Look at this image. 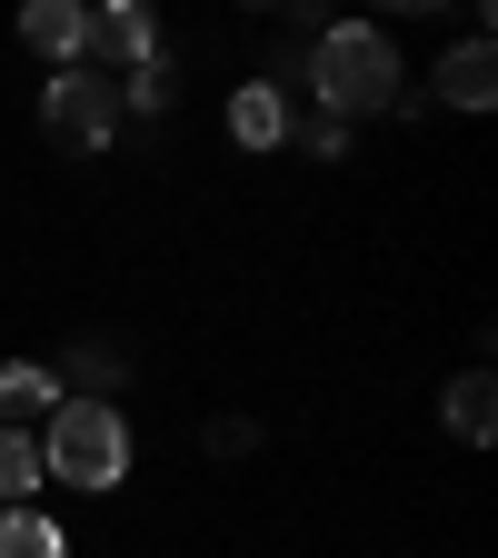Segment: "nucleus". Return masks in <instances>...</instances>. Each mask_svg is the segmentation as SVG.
Here are the masks:
<instances>
[{
    "label": "nucleus",
    "mask_w": 498,
    "mask_h": 558,
    "mask_svg": "<svg viewBox=\"0 0 498 558\" xmlns=\"http://www.w3.org/2000/svg\"><path fill=\"white\" fill-rule=\"evenodd\" d=\"M300 81L319 90V120H379V110H399V40L389 31H369V21H339V31H319L309 40V60H300Z\"/></svg>",
    "instance_id": "f257e3e1"
},
{
    "label": "nucleus",
    "mask_w": 498,
    "mask_h": 558,
    "mask_svg": "<svg viewBox=\"0 0 498 558\" xmlns=\"http://www.w3.org/2000/svg\"><path fill=\"white\" fill-rule=\"evenodd\" d=\"M40 478H60V488H120L130 478V418L110 409V399H60L50 409V429H40Z\"/></svg>",
    "instance_id": "f03ea898"
},
{
    "label": "nucleus",
    "mask_w": 498,
    "mask_h": 558,
    "mask_svg": "<svg viewBox=\"0 0 498 558\" xmlns=\"http://www.w3.org/2000/svg\"><path fill=\"white\" fill-rule=\"evenodd\" d=\"M120 81H110V70H60V81L40 90V130L60 140V150H110V140H120Z\"/></svg>",
    "instance_id": "7ed1b4c3"
},
{
    "label": "nucleus",
    "mask_w": 498,
    "mask_h": 558,
    "mask_svg": "<svg viewBox=\"0 0 498 558\" xmlns=\"http://www.w3.org/2000/svg\"><path fill=\"white\" fill-rule=\"evenodd\" d=\"M160 60V21L139 11V0H110V11H90V40H81V70H110V81H130V70Z\"/></svg>",
    "instance_id": "20e7f679"
},
{
    "label": "nucleus",
    "mask_w": 498,
    "mask_h": 558,
    "mask_svg": "<svg viewBox=\"0 0 498 558\" xmlns=\"http://www.w3.org/2000/svg\"><path fill=\"white\" fill-rule=\"evenodd\" d=\"M50 409H60V369L40 360H0V429H50Z\"/></svg>",
    "instance_id": "39448f33"
},
{
    "label": "nucleus",
    "mask_w": 498,
    "mask_h": 558,
    "mask_svg": "<svg viewBox=\"0 0 498 558\" xmlns=\"http://www.w3.org/2000/svg\"><path fill=\"white\" fill-rule=\"evenodd\" d=\"M290 90H269V81H240L230 90V140H240V150H290Z\"/></svg>",
    "instance_id": "423d86ee"
},
{
    "label": "nucleus",
    "mask_w": 498,
    "mask_h": 558,
    "mask_svg": "<svg viewBox=\"0 0 498 558\" xmlns=\"http://www.w3.org/2000/svg\"><path fill=\"white\" fill-rule=\"evenodd\" d=\"M21 40H31L40 60H60V70H81V40H90V11H81V0H31V11H21Z\"/></svg>",
    "instance_id": "0eeeda50"
},
{
    "label": "nucleus",
    "mask_w": 498,
    "mask_h": 558,
    "mask_svg": "<svg viewBox=\"0 0 498 558\" xmlns=\"http://www.w3.org/2000/svg\"><path fill=\"white\" fill-rule=\"evenodd\" d=\"M439 100H449V110H488V100H498V50H488L478 31L439 60Z\"/></svg>",
    "instance_id": "6e6552de"
},
{
    "label": "nucleus",
    "mask_w": 498,
    "mask_h": 558,
    "mask_svg": "<svg viewBox=\"0 0 498 558\" xmlns=\"http://www.w3.org/2000/svg\"><path fill=\"white\" fill-rule=\"evenodd\" d=\"M439 418H449V439H469V449H478V439L498 429V379H488V369H459V379H449V399H439Z\"/></svg>",
    "instance_id": "1a4fd4ad"
},
{
    "label": "nucleus",
    "mask_w": 498,
    "mask_h": 558,
    "mask_svg": "<svg viewBox=\"0 0 498 558\" xmlns=\"http://www.w3.org/2000/svg\"><path fill=\"white\" fill-rule=\"evenodd\" d=\"M0 558H70V538L40 509H0Z\"/></svg>",
    "instance_id": "9d476101"
},
{
    "label": "nucleus",
    "mask_w": 498,
    "mask_h": 558,
    "mask_svg": "<svg viewBox=\"0 0 498 558\" xmlns=\"http://www.w3.org/2000/svg\"><path fill=\"white\" fill-rule=\"evenodd\" d=\"M31 488H40V439L31 429H0V499L31 509Z\"/></svg>",
    "instance_id": "9b49d317"
},
{
    "label": "nucleus",
    "mask_w": 498,
    "mask_h": 558,
    "mask_svg": "<svg viewBox=\"0 0 498 558\" xmlns=\"http://www.w3.org/2000/svg\"><path fill=\"white\" fill-rule=\"evenodd\" d=\"M120 110H139V120H160V110H170V60H150V70H130V81H120Z\"/></svg>",
    "instance_id": "f8f14e48"
},
{
    "label": "nucleus",
    "mask_w": 498,
    "mask_h": 558,
    "mask_svg": "<svg viewBox=\"0 0 498 558\" xmlns=\"http://www.w3.org/2000/svg\"><path fill=\"white\" fill-rule=\"evenodd\" d=\"M290 150H300V160H339L349 130H339V120H290Z\"/></svg>",
    "instance_id": "ddd939ff"
},
{
    "label": "nucleus",
    "mask_w": 498,
    "mask_h": 558,
    "mask_svg": "<svg viewBox=\"0 0 498 558\" xmlns=\"http://www.w3.org/2000/svg\"><path fill=\"white\" fill-rule=\"evenodd\" d=\"M199 449H209V459H250V449H259V429H250V418H209Z\"/></svg>",
    "instance_id": "4468645a"
}]
</instances>
